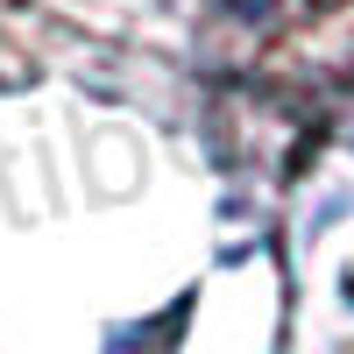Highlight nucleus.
I'll return each instance as SVG.
<instances>
[{
  "mask_svg": "<svg viewBox=\"0 0 354 354\" xmlns=\"http://www.w3.org/2000/svg\"><path fill=\"white\" fill-rule=\"evenodd\" d=\"M177 326H185V312H163V319H149V326H128L106 354H170V333Z\"/></svg>",
  "mask_w": 354,
  "mask_h": 354,
  "instance_id": "1",
  "label": "nucleus"
}]
</instances>
